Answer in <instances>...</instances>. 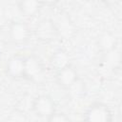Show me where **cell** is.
Wrapping results in <instances>:
<instances>
[{"mask_svg": "<svg viewBox=\"0 0 122 122\" xmlns=\"http://www.w3.org/2000/svg\"><path fill=\"white\" fill-rule=\"evenodd\" d=\"M50 65L53 70H55V71L71 65L68 52L64 50L55 51L50 58Z\"/></svg>", "mask_w": 122, "mask_h": 122, "instance_id": "obj_9", "label": "cell"}, {"mask_svg": "<svg viewBox=\"0 0 122 122\" xmlns=\"http://www.w3.org/2000/svg\"><path fill=\"white\" fill-rule=\"evenodd\" d=\"M120 52L114 49L104 53V63L110 66L112 69H116L120 65Z\"/></svg>", "mask_w": 122, "mask_h": 122, "instance_id": "obj_11", "label": "cell"}, {"mask_svg": "<svg viewBox=\"0 0 122 122\" xmlns=\"http://www.w3.org/2000/svg\"><path fill=\"white\" fill-rule=\"evenodd\" d=\"M43 75V67L39 58L34 54L25 56L24 78L30 81H39Z\"/></svg>", "mask_w": 122, "mask_h": 122, "instance_id": "obj_4", "label": "cell"}, {"mask_svg": "<svg viewBox=\"0 0 122 122\" xmlns=\"http://www.w3.org/2000/svg\"><path fill=\"white\" fill-rule=\"evenodd\" d=\"M31 109L35 115L48 118L50 115L55 112V103L50 95L40 94L33 99Z\"/></svg>", "mask_w": 122, "mask_h": 122, "instance_id": "obj_2", "label": "cell"}, {"mask_svg": "<svg viewBox=\"0 0 122 122\" xmlns=\"http://www.w3.org/2000/svg\"><path fill=\"white\" fill-rule=\"evenodd\" d=\"M30 35V29L27 23L21 20H14L9 26L10 39L15 44H24Z\"/></svg>", "mask_w": 122, "mask_h": 122, "instance_id": "obj_3", "label": "cell"}, {"mask_svg": "<svg viewBox=\"0 0 122 122\" xmlns=\"http://www.w3.org/2000/svg\"><path fill=\"white\" fill-rule=\"evenodd\" d=\"M47 122H70V119L65 113L55 112L47 118Z\"/></svg>", "mask_w": 122, "mask_h": 122, "instance_id": "obj_12", "label": "cell"}, {"mask_svg": "<svg viewBox=\"0 0 122 122\" xmlns=\"http://www.w3.org/2000/svg\"><path fill=\"white\" fill-rule=\"evenodd\" d=\"M83 120L84 122H112V113L105 103L94 102L87 108Z\"/></svg>", "mask_w": 122, "mask_h": 122, "instance_id": "obj_1", "label": "cell"}, {"mask_svg": "<svg viewBox=\"0 0 122 122\" xmlns=\"http://www.w3.org/2000/svg\"><path fill=\"white\" fill-rule=\"evenodd\" d=\"M43 2L36 0H22L17 3V8L20 13L25 17H33L41 10Z\"/></svg>", "mask_w": 122, "mask_h": 122, "instance_id": "obj_8", "label": "cell"}, {"mask_svg": "<svg viewBox=\"0 0 122 122\" xmlns=\"http://www.w3.org/2000/svg\"><path fill=\"white\" fill-rule=\"evenodd\" d=\"M35 35L40 41L50 42L55 39L59 34L52 20L43 19L37 24L35 28Z\"/></svg>", "mask_w": 122, "mask_h": 122, "instance_id": "obj_6", "label": "cell"}, {"mask_svg": "<svg viewBox=\"0 0 122 122\" xmlns=\"http://www.w3.org/2000/svg\"><path fill=\"white\" fill-rule=\"evenodd\" d=\"M25 71V56L20 54L12 55L6 64L7 74L14 79L24 78Z\"/></svg>", "mask_w": 122, "mask_h": 122, "instance_id": "obj_7", "label": "cell"}, {"mask_svg": "<svg viewBox=\"0 0 122 122\" xmlns=\"http://www.w3.org/2000/svg\"><path fill=\"white\" fill-rule=\"evenodd\" d=\"M97 45L99 49L105 53L112 50L116 49V39L111 32H103L97 39Z\"/></svg>", "mask_w": 122, "mask_h": 122, "instance_id": "obj_10", "label": "cell"}, {"mask_svg": "<svg viewBox=\"0 0 122 122\" xmlns=\"http://www.w3.org/2000/svg\"><path fill=\"white\" fill-rule=\"evenodd\" d=\"M77 81H78V73L71 65H69L57 71L55 73L56 84L64 90H69Z\"/></svg>", "mask_w": 122, "mask_h": 122, "instance_id": "obj_5", "label": "cell"}]
</instances>
